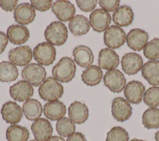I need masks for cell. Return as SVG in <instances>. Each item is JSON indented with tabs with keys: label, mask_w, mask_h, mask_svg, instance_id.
<instances>
[{
	"label": "cell",
	"mask_w": 159,
	"mask_h": 141,
	"mask_svg": "<svg viewBox=\"0 0 159 141\" xmlns=\"http://www.w3.org/2000/svg\"><path fill=\"white\" fill-rule=\"evenodd\" d=\"M6 137L7 141H27L29 132L24 126L11 124L6 129Z\"/></svg>",
	"instance_id": "f1b7e54d"
},
{
	"label": "cell",
	"mask_w": 159,
	"mask_h": 141,
	"mask_svg": "<svg viewBox=\"0 0 159 141\" xmlns=\"http://www.w3.org/2000/svg\"><path fill=\"white\" fill-rule=\"evenodd\" d=\"M8 38L7 35L3 32L0 31V54H1L5 50L8 43Z\"/></svg>",
	"instance_id": "60d3db41"
},
{
	"label": "cell",
	"mask_w": 159,
	"mask_h": 141,
	"mask_svg": "<svg viewBox=\"0 0 159 141\" xmlns=\"http://www.w3.org/2000/svg\"><path fill=\"white\" fill-rule=\"evenodd\" d=\"M19 75L17 68L9 61L0 62V81L3 83H11L15 81Z\"/></svg>",
	"instance_id": "f546056e"
},
{
	"label": "cell",
	"mask_w": 159,
	"mask_h": 141,
	"mask_svg": "<svg viewBox=\"0 0 159 141\" xmlns=\"http://www.w3.org/2000/svg\"><path fill=\"white\" fill-rule=\"evenodd\" d=\"M18 0H0V7L7 12H11L17 7Z\"/></svg>",
	"instance_id": "f35d334b"
},
{
	"label": "cell",
	"mask_w": 159,
	"mask_h": 141,
	"mask_svg": "<svg viewBox=\"0 0 159 141\" xmlns=\"http://www.w3.org/2000/svg\"><path fill=\"white\" fill-rule=\"evenodd\" d=\"M22 79L34 86H40L45 80L47 73L45 68L36 63H29L22 70Z\"/></svg>",
	"instance_id": "277c9868"
},
{
	"label": "cell",
	"mask_w": 159,
	"mask_h": 141,
	"mask_svg": "<svg viewBox=\"0 0 159 141\" xmlns=\"http://www.w3.org/2000/svg\"><path fill=\"white\" fill-rule=\"evenodd\" d=\"M75 61L82 68L90 66L94 61V56L90 48L86 45H78L73 50Z\"/></svg>",
	"instance_id": "603a6c76"
},
{
	"label": "cell",
	"mask_w": 159,
	"mask_h": 141,
	"mask_svg": "<svg viewBox=\"0 0 159 141\" xmlns=\"http://www.w3.org/2000/svg\"><path fill=\"white\" fill-rule=\"evenodd\" d=\"M70 119L77 124L86 122L89 116V109L83 102L75 101L69 106L68 109Z\"/></svg>",
	"instance_id": "ffe728a7"
},
{
	"label": "cell",
	"mask_w": 159,
	"mask_h": 141,
	"mask_svg": "<svg viewBox=\"0 0 159 141\" xmlns=\"http://www.w3.org/2000/svg\"><path fill=\"white\" fill-rule=\"evenodd\" d=\"M76 67L75 61L68 57H63L53 67V77L61 83L71 81L75 75Z\"/></svg>",
	"instance_id": "6da1fadb"
},
{
	"label": "cell",
	"mask_w": 159,
	"mask_h": 141,
	"mask_svg": "<svg viewBox=\"0 0 159 141\" xmlns=\"http://www.w3.org/2000/svg\"><path fill=\"white\" fill-rule=\"evenodd\" d=\"M22 109L26 119L34 121L40 117L43 111L41 103L35 99H29L25 101Z\"/></svg>",
	"instance_id": "4316f807"
},
{
	"label": "cell",
	"mask_w": 159,
	"mask_h": 141,
	"mask_svg": "<svg viewBox=\"0 0 159 141\" xmlns=\"http://www.w3.org/2000/svg\"><path fill=\"white\" fill-rule=\"evenodd\" d=\"M76 4L78 8L83 12H91L92 11L97 5L96 0L90 1H83V0H76Z\"/></svg>",
	"instance_id": "8d00e7d4"
},
{
	"label": "cell",
	"mask_w": 159,
	"mask_h": 141,
	"mask_svg": "<svg viewBox=\"0 0 159 141\" xmlns=\"http://www.w3.org/2000/svg\"><path fill=\"white\" fill-rule=\"evenodd\" d=\"M148 40V33L139 28L131 29L126 36L127 46L134 51H140L143 49L147 43Z\"/></svg>",
	"instance_id": "5bb4252c"
},
{
	"label": "cell",
	"mask_w": 159,
	"mask_h": 141,
	"mask_svg": "<svg viewBox=\"0 0 159 141\" xmlns=\"http://www.w3.org/2000/svg\"><path fill=\"white\" fill-rule=\"evenodd\" d=\"M142 75L153 86L159 84V60H150L144 63L142 68Z\"/></svg>",
	"instance_id": "d4e9b609"
},
{
	"label": "cell",
	"mask_w": 159,
	"mask_h": 141,
	"mask_svg": "<svg viewBox=\"0 0 159 141\" xmlns=\"http://www.w3.org/2000/svg\"><path fill=\"white\" fill-rule=\"evenodd\" d=\"M119 64V57L112 49L104 48L99 52L98 66L104 70L116 69Z\"/></svg>",
	"instance_id": "d6986e66"
},
{
	"label": "cell",
	"mask_w": 159,
	"mask_h": 141,
	"mask_svg": "<svg viewBox=\"0 0 159 141\" xmlns=\"http://www.w3.org/2000/svg\"><path fill=\"white\" fill-rule=\"evenodd\" d=\"M66 106L60 101L57 100L45 103L43 107L45 116L49 120L58 121L66 114Z\"/></svg>",
	"instance_id": "7402d4cb"
},
{
	"label": "cell",
	"mask_w": 159,
	"mask_h": 141,
	"mask_svg": "<svg viewBox=\"0 0 159 141\" xmlns=\"http://www.w3.org/2000/svg\"><path fill=\"white\" fill-rule=\"evenodd\" d=\"M68 27L72 34L75 36H81L89 30V21L83 15H76L70 20Z\"/></svg>",
	"instance_id": "484cf974"
},
{
	"label": "cell",
	"mask_w": 159,
	"mask_h": 141,
	"mask_svg": "<svg viewBox=\"0 0 159 141\" xmlns=\"http://www.w3.org/2000/svg\"><path fill=\"white\" fill-rule=\"evenodd\" d=\"M142 124L147 129L159 128V109L150 107L142 114Z\"/></svg>",
	"instance_id": "4dcf8cb0"
},
{
	"label": "cell",
	"mask_w": 159,
	"mask_h": 141,
	"mask_svg": "<svg viewBox=\"0 0 159 141\" xmlns=\"http://www.w3.org/2000/svg\"><path fill=\"white\" fill-rule=\"evenodd\" d=\"M143 55L150 60L159 58V39L154 38L146 44L143 48Z\"/></svg>",
	"instance_id": "836d02e7"
},
{
	"label": "cell",
	"mask_w": 159,
	"mask_h": 141,
	"mask_svg": "<svg viewBox=\"0 0 159 141\" xmlns=\"http://www.w3.org/2000/svg\"><path fill=\"white\" fill-rule=\"evenodd\" d=\"M145 89V86L140 81L132 80L125 85L124 94L129 102L137 104L142 100Z\"/></svg>",
	"instance_id": "e0dca14e"
},
{
	"label": "cell",
	"mask_w": 159,
	"mask_h": 141,
	"mask_svg": "<svg viewBox=\"0 0 159 141\" xmlns=\"http://www.w3.org/2000/svg\"><path fill=\"white\" fill-rule=\"evenodd\" d=\"M35 17V9L27 2L19 4L14 11V19L16 22L24 25L32 22Z\"/></svg>",
	"instance_id": "ac0fdd59"
},
{
	"label": "cell",
	"mask_w": 159,
	"mask_h": 141,
	"mask_svg": "<svg viewBox=\"0 0 159 141\" xmlns=\"http://www.w3.org/2000/svg\"><path fill=\"white\" fill-rule=\"evenodd\" d=\"M9 94L14 101H26L33 96L34 88L29 83L24 80H20L10 86Z\"/></svg>",
	"instance_id": "8fae6325"
},
{
	"label": "cell",
	"mask_w": 159,
	"mask_h": 141,
	"mask_svg": "<svg viewBox=\"0 0 159 141\" xmlns=\"http://www.w3.org/2000/svg\"><path fill=\"white\" fill-rule=\"evenodd\" d=\"M36 141H47L52 135L53 127L50 121L45 118L34 121L30 127Z\"/></svg>",
	"instance_id": "7c38bea8"
},
{
	"label": "cell",
	"mask_w": 159,
	"mask_h": 141,
	"mask_svg": "<svg viewBox=\"0 0 159 141\" xmlns=\"http://www.w3.org/2000/svg\"><path fill=\"white\" fill-rule=\"evenodd\" d=\"M99 6L101 8L107 12H112L116 11L119 6V0H99L98 1Z\"/></svg>",
	"instance_id": "74e56055"
},
{
	"label": "cell",
	"mask_w": 159,
	"mask_h": 141,
	"mask_svg": "<svg viewBox=\"0 0 159 141\" xmlns=\"http://www.w3.org/2000/svg\"><path fill=\"white\" fill-rule=\"evenodd\" d=\"M30 4L36 10L45 12L52 6V0H30Z\"/></svg>",
	"instance_id": "d590c367"
},
{
	"label": "cell",
	"mask_w": 159,
	"mask_h": 141,
	"mask_svg": "<svg viewBox=\"0 0 159 141\" xmlns=\"http://www.w3.org/2000/svg\"><path fill=\"white\" fill-rule=\"evenodd\" d=\"M104 84L112 92L120 93L125 87L126 80L118 69L107 70L103 77Z\"/></svg>",
	"instance_id": "52a82bcc"
},
{
	"label": "cell",
	"mask_w": 159,
	"mask_h": 141,
	"mask_svg": "<svg viewBox=\"0 0 159 141\" xmlns=\"http://www.w3.org/2000/svg\"><path fill=\"white\" fill-rule=\"evenodd\" d=\"M130 141H147V140H142V139H133L130 140Z\"/></svg>",
	"instance_id": "ee69618b"
},
{
	"label": "cell",
	"mask_w": 159,
	"mask_h": 141,
	"mask_svg": "<svg viewBox=\"0 0 159 141\" xmlns=\"http://www.w3.org/2000/svg\"><path fill=\"white\" fill-rule=\"evenodd\" d=\"M66 141H87V140L82 133L77 132L68 137Z\"/></svg>",
	"instance_id": "ab89813d"
},
{
	"label": "cell",
	"mask_w": 159,
	"mask_h": 141,
	"mask_svg": "<svg viewBox=\"0 0 159 141\" xmlns=\"http://www.w3.org/2000/svg\"><path fill=\"white\" fill-rule=\"evenodd\" d=\"M52 11L60 22L70 20L75 16V7L69 1L58 0L53 3Z\"/></svg>",
	"instance_id": "2e32d148"
},
{
	"label": "cell",
	"mask_w": 159,
	"mask_h": 141,
	"mask_svg": "<svg viewBox=\"0 0 159 141\" xmlns=\"http://www.w3.org/2000/svg\"><path fill=\"white\" fill-rule=\"evenodd\" d=\"M29 141H36V140H29Z\"/></svg>",
	"instance_id": "f6af8a7d"
},
{
	"label": "cell",
	"mask_w": 159,
	"mask_h": 141,
	"mask_svg": "<svg viewBox=\"0 0 159 141\" xmlns=\"http://www.w3.org/2000/svg\"><path fill=\"white\" fill-rule=\"evenodd\" d=\"M45 40L53 45H63L68 39V30L64 23L60 21L51 22L44 32Z\"/></svg>",
	"instance_id": "3957f363"
},
{
	"label": "cell",
	"mask_w": 159,
	"mask_h": 141,
	"mask_svg": "<svg viewBox=\"0 0 159 141\" xmlns=\"http://www.w3.org/2000/svg\"><path fill=\"white\" fill-rule=\"evenodd\" d=\"M55 127L57 133L63 137L70 136L75 133L76 129L74 122L66 117H63L57 121Z\"/></svg>",
	"instance_id": "1f68e13d"
},
{
	"label": "cell",
	"mask_w": 159,
	"mask_h": 141,
	"mask_svg": "<svg viewBox=\"0 0 159 141\" xmlns=\"http://www.w3.org/2000/svg\"><path fill=\"white\" fill-rule=\"evenodd\" d=\"M134 15L131 7L127 5L119 7L112 14L114 23L119 27H127L131 24Z\"/></svg>",
	"instance_id": "cb8c5ba5"
},
{
	"label": "cell",
	"mask_w": 159,
	"mask_h": 141,
	"mask_svg": "<svg viewBox=\"0 0 159 141\" xmlns=\"http://www.w3.org/2000/svg\"><path fill=\"white\" fill-rule=\"evenodd\" d=\"M127 130L122 127L116 126L107 132L106 141H129Z\"/></svg>",
	"instance_id": "e575fe53"
},
{
	"label": "cell",
	"mask_w": 159,
	"mask_h": 141,
	"mask_svg": "<svg viewBox=\"0 0 159 141\" xmlns=\"http://www.w3.org/2000/svg\"><path fill=\"white\" fill-rule=\"evenodd\" d=\"M144 103L150 107H157L159 106V87H150L143 96Z\"/></svg>",
	"instance_id": "d6a6232c"
},
{
	"label": "cell",
	"mask_w": 159,
	"mask_h": 141,
	"mask_svg": "<svg viewBox=\"0 0 159 141\" xmlns=\"http://www.w3.org/2000/svg\"><path fill=\"white\" fill-rule=\"evenodd\" d=\"M1 114L2 118L6 123L16 124L20 121L23 111L22 107L17 102L9 101L2 106Z\"/></svg>",
	"instance_id": "4fadbf2b"
},
{
	"label": "cell",
	"mask_w": 159,
	"mask_h": 141,
	"mask_svg": "<svg viewBox=\"0 0 159 141\" xmlns=\"http://www.w3.org/2000/svg\"><path fill=\"white\" fill-rule=\"evenodd\" d=\"M122 70L129 75L137 73L143 66V60L141 56L134 52L124 54L121 59Z\"/></svg>",
	"instance_id": "9a60e30c"
},
{
	"label": "cell",
	"mask_w": 159,
	"mask_h": 141,
	"mask_svg": "<svg viewBox=\"0 0 159 141\" xmlns=\"http://www.w3.org/2000/svg\"><path fill=\"white\" fill-rule=\"evenodd\" d=\"M81 76L82 81L85 84L89 86H94L101 81L102 71L99 66L91 65L83 71Z\"/></svg>",
	"instance_id": "83f0119b"
},
{
	"label": "cell",
	"mask_w": 159,
	"mask_h": 141,
	"mask_svg": "<svg viewBox=\"0 0 159 141\" xmlns=\"http://www.w3.org/2000/svg\"><path fill=\"white\" fill-rule=\"evenodd\" d=\"M33 57L41 65H52L56 58V50L54 46L47 42L37 44L33 50Z\"/></svg>",
	"instance_id": "5b68a950"
},
{
	"label": "cell",
	"mask_w": 159,
	"mask_h": 141,
	"mask_svg": "<svg viewBox=\"0 0 159 141\" xmlns=\"http://www.w3.org/2000/svg\"><path fill=\"white\" fill-rule=\"evenodd\" d=\"M111 22L110 14L99 8L94 10L89 15V24L93 29L99 33L106 30Z\"/></svg>",
	"instance_id": "9c48e42d"
},
{
	"label": "cell",
	"mask_w": 159,
	"mask_h": 141,
	"mask_svg": "<svg viewBox=\"0 0 159 141\" xmlns=\"http://www.w3.org/2000/svg\"><path fill=\"white\" fill-rule=\"evenodd\" d=\"M47 141H65V140L61 136L53 135V136H52Z\"/></svg>",
	"instance_id": "b9f144b4"
},
{
	"label": "cell",
	"mask_w": 159,
	"mask_h": 141,
	"mask_svg": "<svg viewBox=\"0 0 159 141\" xmlns=\"http://www.w3.org/2000/svg\"><path fill=\"white\" fill-rule=\"evenodd\" d=\"M111 113L116 121L124 122L131 116L132 109L127 99L122 97H117L112 101Z\"/></svg>",
	"instance_id": "ba28073f"
},
{
	"label": "cell",
	"mask_w": 159,
	"mask_h": 141,
	"mask_svg": "<svg viewBox=\"0 0 159 141\" xmlns=\"http://www.w3.org/2000/svg\"><path fill=\"white\" fill-rule=\"evenodd\" d=\"M155 139L156 141H159V130L156 132L155 134Z\"/></svg>",
	"instance_id": "7bdbcfd3"
},
{
	"label": "cell",
	"mask_w": 159,
	"mask_h": 141,
	"mask_svg": "<svg viewBox=\"0 0 159 141\" xmlns=\"http://www.w3.org/2000/svg\"><path fill=\"white\" fill-rule=\"evenodd\" d=\"M40 97L47 102L54 101L63 94V87L53 77H48L40 85L38 89Z\"/></svg>",
	"instance_id": "7a4b0ae2"
},
{
	"label": "cell",
	"mask_w": 159,
	"mask_h": 141,
	"mask_svg": "<svg viewBox=\"0 0 159 141\" xmlns=\"http://www.w3.org/2000/svg\"><path fill=\"white\" fill-rule=\"evenodd\" d=\"M32 51L28 45H22L10 50L8 53L9 60L14 65L26 66L32 59Z\"/></svg>",
	"instance_id": "30bf717a"
},
{
	"label": "cell",
	"mask_w": 159,
	"mask_h": 141,
	"mask_svg": "<svg viewBox=\"0 0 159 141\" xmlns=\"http://www.w3.org/2000/svg\"><path fill=\"white\" fill-rule=\"evenodd\" d=\"M6 35L8 40L12 43L21 45L25 43L29 40L30 33L25 26L13 24L7 28Z\"/></svg>",
	"instance_id": "44dd1931"
},
{
	"label": "cell",
	"mask_w": 159,
	"mask_h": 141,
	"mask_svg": "<svg viewBox=\"0 0 159 141\" xmlns=\"http://www.w3.org/2000/svg\"><path fill=\"white\" fill-rule=\"evenodd\" d=\"M125 40V32L119 26L111 25L104 31V43L109 48H118L124 44Z\"/></svg>",
	"instance_id": "8992f818"
}]
</instances>
